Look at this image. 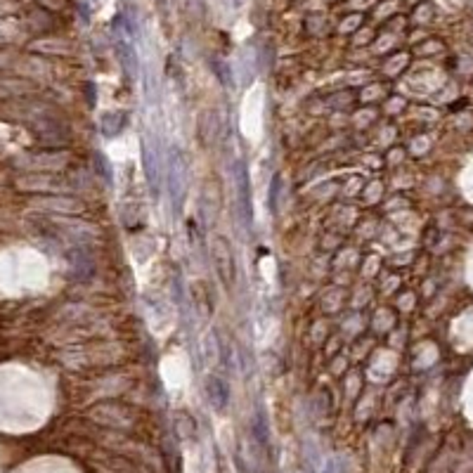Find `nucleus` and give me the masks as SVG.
Wrapping results in <instances>:
<instances>
[{
    "label": "nucleus",
    "mask_w": 473,
    "mask_h": 473,
    "mask_svg": "<svg viewBox=\"0 0 473 473\" xmlns=\"http://www.w3.org/2000/svg\"><path fill=\"white\" fill-rule=\"evenodd\" d=\"M211 260H213V270L218 275V280L222 284L225 291H232L237 282V260L235 251H232L227 237L215 235L211 237Z\"/></svg>",
    "instance_id": "1"
},
{
    "label": "nucleus",
    "mask_w": 473,
    "mask_h": 473,
    "mask_svg": "<svg viewBox=\"0 0 473 473\" xmlns=\"http://www.w3.org/2000/svg\"><path fill=\"white\" fill-rule=\"evenodd\" d=\"M204 391H206V398H209V403L213 405V409L225 412L227 403H230V388H227V383L222 381L218 374H209V376H206Z\"/></svg>",
    "instance_id": "2"
},
{
    "label": "nucleus",
    "mask_w": 473,
    "mask_h": 473,
    "mask_svg": "<svg viewBox=\"0 0 473 473\" xmlns=\"http://www.w3.org/2000/svg\"><path fill=\"white\" fill-rule=\"evenodd\" d=\"M218 135V114L215 109H202L197 116V137L204 147H209Z\"/></svg>",
    "instance_id": "3"
},
{
    "label": "nucleus",
    "mask_w": 473,
    "mask_h": 473,
    "mask_svg": "<svg viewBox=\"0 0 473 473\" xmlns=\"http://www.w3.org/2000/svg\"><path fill=\"white\" fill-rule=\"evenodd\" d=\"M237 187H239V197H242V211H244V218L251 220L253 211H251V194H249V173L242 164L237 168Z\"/></svg>",
    "instance_id": "4"
},
{
    "label": "nucleus",
    "mask_w": 473,
    "mask_h": 473,
    "mask_svg": "<svg viewBox=\"0 0 473 473\" xmlns=\"http://www.w3.org/2000/svg\"><path fill=\"white\" fill-rule=\"evenodd\" d=\"M192 293H194V305H197V310L204 317H209L211 310H213V298L209 296V289H206V284L204 282H194L192 284Z\"/></svg>",
    "instance_id": "5"
}]
</instances>
